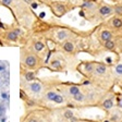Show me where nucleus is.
I'll list each match as a JSON object with an SVG mask.
<instances>
[{"mask_svg":"<svg viewBox=\"0 0 122 122\" xmlns=\"http://www.w3.org/2000/svg\"><path fill=\"white\" fill-rule=\"evenodd\" d=\"M116 107L119 108V109H122V93L121 92H119V93L116 92Z\"/></svg>","mask_w":122,"mask_h":122,"instance_id":"obj_16","label":"nucleus"},{"mask_svg":"<svg viewBox=\"0 0 122 122\" xmlns=\"http://www.w3.org/2000/svg\"><path fill=\"white\" fill-rule=\"evenodd\" d=\"M121 59H122V56H121Z\"/></svg>","mask_w":122,"mask_h":122,"instance_id":"obj_26","label":"nucleus"},{"mask_svg":"<svg viewBox=\"0 0 122 122\" xmlns=\"http://www.w3.org/2000/svg\"><path fill=\"white\" fill-rule=\"evenodd\" d=\"M45 69L49 70L50 72L66 73L69 69V60L58 49L53 48L49 53L47 60H46Z\"/></svg>","mask_w":122,"mask_h":122,"instance_id":"obj_4","label":"nucleus"},{"mask_svg":"<svg viewBox=\"0 0 122 122\" xmlns=\"http://www.w3.org/2000/svg\"><path fill=\"white\" fill-rule=\"evenodd\" d=\"M37 2H39V3H44V5H48L49 3L52 1V0H36Z\"/></svg>","mask_w":122,"mask_h":122,"instance_id":"obj_20","label":"nucleus"},{"mask_svg":"<svg viewBox=\"0 0 122 122\" xmlns=\"http://www.w3.org/2000/svg\"><path fill=\"white\" fill-rule=\"evenodd\" d=\"M111 74L113 77L116 84L119 81L122 80V59L117 58V60L113 61V63H111Z\"/></svg>","mask_w":122,"mask_h":122,"instance_id":"obj_12","label":"nucleus"},{"mask_svg":"<svg viewBox=\"0 0 122 122\" xmlns=\"http://www.w3.org/2000/svg\"><path fill=\"white\" fill-rule=\"evenodd\" d=\"M96 62L97 60H82L77 62V64L75 66V71L79 72L83 76V79L88 82L93 76L95 66H96Z\"/></svg>","mask_w":122,"mask_h":122,"instance_id":"obj_10","label":"nucleus"},{"mask_svg":"<svg viewBox=\"0 0 122 122\" xmlns=\"http://www.w3.org/2000/svg\"><path fill=\"white\" fill-rule=\"evenodd\" d=\"M110 1H111V3H114V2H120L122 0H110Z\"/></svg>","mask_w":122,"mask_h":122,"instance_id":"obj_23","label":"nucleus"},{"mask_svg":"<svg viewBox=\"0 0 122 122\" xmlns=\"http://www.w3.org/2000/svg\"><path fill=\"white\" fill-rule=\"evenodd\" d=\"M21 88L25 91L30 98L36 99L38 104V100L45 91V83L43 79H36L32 82H21Z\"/></svg>","mask_w":122,"mask_h":122,"instance_id":"obj_6","label":"nucleus"},{"mask_svg":"<svg viewBox=\"0 0 122 122\" xmlns=\"http://www.w3.org/2000/svg\"><path fill=\"white\" fill-rule=\"evenodd\" d=\"M5 110H7V104L3 102H0V118L5 117Z\"/></svg>","mask_w":122,"mask_h":122,"instance_id":"obj_17","label":"nucleus"},{"mask_svg":"<svg viewBox=\"0 0 122 122\" xmlns=\"http://www.w3.org/2000/svg\"><path fill=\"white\" fill-rule=\"evenodd\" d=\"M112 15H113V5H112V3L106 2L105 0H100L92 23L97 25L99 23L106 21L107 19H109Z\"/></svg>","mask_w":122,"mask_h":122,"instance_id":"obj_7","label":"nucleus"},{"mask_svg":"<svg viewBox=\"0 0 122 122\" xmlns=\"http://www.w3.org/2000/svg\"><path fill=\"white\" fill-rule=\"evenodd\" d=\"M61 1H69V0H61Z\"/></svg>","mask_w":122,"mask_h":122,"instance_id":"obj_24","label":"nucleus"},{"mask_svg":"<svg viewBox=\"0 0 122 122\" xmlns=\"http://www.w3.org/2000/svg\"><path fill=\"white\" fill-rule=\"evenodd\" d=\"M47 7L50 9L51 13L55 18L61 19L63 18L64 15L70 13L71 11L79 9V5L73 2L72 0L69 1H61V0H52Z\"/></svg>","mask_w":122,"mask_h":122,"instance_id":"obj_5","label":"nucleus"},{"mask_svg":"<svg viewBox=\"0 0 122 122\" xmlns=\"http://www.w3.org/2000/svg\"><path fill=\"white\" fill-rule=\"evenodd\" d=\"M121 112H122V109H121Z\"/></svg>","mask_w":122,"mask_h":122,"instance_id":"obj_25","label":"nucleus"},{"mask_svg":"<svg viewBox=\"0 0 122 122\" xmlns=\"http://www.w3.org/2000/svg\"><path fill=\"white\" fill-rule=\"evenodd\" d=\"M27 38V30L14 22L10 25L0 23V46H23Z\"/></svg>","mask_w":122,"mask_h":122,"instance_id":"obj_1","label":"nucleus"},{"mask_svg":"<svg viewBox=\"0 0 122 122\" xmlns=\"http://www.w3.org/2000/svg\"><path fill=\"white\" fill-rule=\"evenodd\" d=\"M7 68H8L7 62H2V61H0V72L7 71Z\"/></svg>","mask_w":122,"mask_h":122,"instance_id":"obj_18","label":"nucleus"},{"mask_svg":"<svg viewBox=\"0 0 122 122\" xmlns=\"http://www.w3.org/2000/svg\"><path fill=\"white\" fill-rule=\"evenodd\" d=\"M73 122H100V121H96V120H89V119H74Z\"/></svg>","mask_w":122,"mask_h":122,"instance_id":"obj_19","label":"nucleus"},{"mask_svg":"<svg viewBox=\"0 0 122 122\" xmlns=\"http://www.w3.org/2000/svg\"><path fill=\"white\" fill-rule=\"evenodd\" d=\"M20 2L21 0H0V5L9 9L11 11V13H12V11L16 8V5Z\"/></svg>","mask_w":122,"mask_h":122,"instance_id":"obj_14","label":"nucleus"},{"mask_svg":"<svg viewBox=\"0 0 122 122\" xmlns=\"http://www.w3.org/2000/svg\"><path fill=\"white\" fill-rule=\"evenodd\" d=\"M20 66L23 70H30V71H39L45 69L46 58L38 53L32 51L25 46L20 47Z\"/></svg>","mask_w":122,"mask_h":122,"instance_id":"obj_3","label":"nucleus"},{"mask_svg":"<svg viewBox=\"0 0 122 122\" xmlns=\"http://www.w3.org/2000/svg\"><path fill=\"white\" fill-rule=\"evenodd\" d=\"M57 87L69 100H71L76 94H79L83 89L84 83H73V82H66L60 80Z\"/></svg>","mask_w":122,"mask_h":122,"instance_id":"obj_8","label":"nucleus"},{"mask_svg":"<svg viewBox=\"0 0 122 122\" xmlns=\"http://www.w3.org/2000/svg\"><path fill=\"white\" fill-rule=\"evenodd\" d=\"M107 27H109L112 30L114 33H122V18L118 16V15H112L109 19H107L106 21L102 22Z\"/></svg>","mask_w":122,"mask_h":122,"instance_id":"obj_11","label":"nucleus"},{"mask_svg":"<svg viewBox=\"0 0 122 122\" xmlns=\"http://www.w3.org/2000/svg\"><path fill=\"white\" fill-rule=\"evenodd\" d=\"M96 107L99 108V109L104 110L106 113L113 109L116 107V92L113 91V88L105 91L102 93L99 100L97 102Z\"/></svg>","mask_w":122,"mask_h":122,"instance_id":"obj_9","label":"nucleus"},{"mask_svg":"<svg viewBox=\"0 0 122 122\" xmlns=\"http://www.w3.org/2000/svg\"><path fill=\"white\" fill-rule=\"evenodd\" d=\"M92 37V36H91ZM89 37V38H91ZM89 38H71L57 45L55 48L64 55L69 61H72L77 57L80 52H85L88 45Z\"/></svg>","mask_w":122,"mask_h":122,"instance_id":"obj_2","label":"nucleus"},{"mask_svg":"<svg viewBox=\"0 0 122 122\" xmlns=\"http://www.w3.org/2000/svg\"><path fill=\"white\" fill-rule=\"evenodd\" d=\"M116 86H118V88H119V91L122 93V80H121V81H119L117 84H116Z\"/></svg>","mask_w":122,"mask_h":122,"instance_id":"obj_21","label":"nucleus"},{"mask_svg":"<svg viewBox=\"0 0 122 122\" xmlns=\"http://www.w3.org/2000/svg\"><path fill=\"white\" fill-rule=\"evenodd\" d=\"M37 71H30V70H23L21 69V82H32L37 77Z\"/></svg>","mask_w":122,"mask_h":122,"instance_id":"obj_13","label":"nucleus"},{"mask_svg":"<svg viewBox=\"0 0 122 122\" xmlns=\"http://www.w3.org/2000/svg\"><path fill=\"white\" fill-rule=\"evenodd\" d=\"M73 2H75V3H77V5H80V2H81L82 0H72Z\"/></svg>","mask_w":122,"mask_h":122,"instance_id":"obj_22","label":"nucleus"},{"mask_svg":"<svg viewBox=\"0 0 122 122\" xmlns=\"http://www.w3.org/2000/svg\"><path fill=\"white\" fill-rule=\"evenodd\" d=\"M112 5H113V14L122 18V1L114 2L112 3Z\"/></svg>","mask_w":122,"mask_h":122,"instance_id":"obj_15","label":"nucleus"}]
</instances>
